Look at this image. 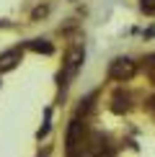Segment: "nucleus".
<instances>
[{
	"label": "nucleus",
	"instance_id": "f257e3e1",
	"mask_svg": "<svg viewBox=\"0 0 155 157\" xmlns=\"http://www.w3.org/2000/svg\"><path fill=\"white\" fill-rule=\"evenodd\" d=\"M134 72H137V67H134V62L127 59V57H116V59L109 64V75H111L114 80H119V82L134 77Z\"/></svg>",
	"mask_w": 155,
	"mask_h": 157
},
{
	"label": "nucleus",
	"instance_id": "f03ea898",
	"mask_svg": "<svg viewBox=\"0 0 155 157\" xmlns=\"http://www.w3.org/2000/svg\"><path fill=\"white\" fill-rule=\"evenodd\" d=\"M80 62H83V47H73V49H70V54H67V62H65V72L60 75V85H62V88H67L70 77L78 72Z\"/></svg>",
	"mask_w": 155,
	"mask_h": 157
},
{
	"label": "nucleus",
	"instance_id": "7ed1b4c3",
	"mask_svg": "<svg viewBox=\"0 0 155 157\" xmlns=\"http://www.w3.org/2000/svg\"><path fill=\"white\" fill-rule=\"evenodd\" d=\"M18 62H21V49H10L5 54H0V72H10Z\"/></svg>",
	"mask_w": 155,
	"mask_h": 157
},
{
	"label": "nucleus",
	"instance_id": "20e7f679",
	"mask_svg": "<svg viewBox=\"0 0 155 157\" xmlns=\"http://www.w3.org/2000/svg\"><path fill=\"white\" fill-rule=\"evenodd\" d=\"M111 108L116 111V113H124V111L129 108V95L121 93V90H119V93H114V106Z\"/></svg>",
	"mask_w": 155,
	"mask_h": 157
},
{
	"label": "nucleus",
	"instance_id": "39448f33",
	"mask_svg": "<svg viewBox=\"0 0 155 157\" xmlns=\"http://www.w3.org/2000/svg\"><path fill=\"white\" fill-rule=\"evenodd\" d=\"M26 47L34 49V52H44V54H52V52H54V47H52L49 41H44V39H34V41H29Z\"/></svg>",
	"mask_w": 155,
	"mask_h": 157
},
{
	"label": "nucleus",
	"instance_id": "423d86ee",
	"mask_svg": "<svg viewBox=\"0 0 155 157\" xmlns=\"http://www.w3.org/2000/svg\"><path fill=\"white\" fill-rule=\"evenodd\" d=\"M145 72H147V77L155 82V54H150V57L145 59Z\"/></svg>",
	"mask_w": 155,
	"mask_h": 157
},
{
	"label": "nucleus",
	"instance_id": "0eeeda50",
	"mask_svg": "<svg viewBox=\"0 0 155 157\" xmlns=\"http://www.w3.org/2000/svg\"><path fill=\"white\" fill-rule=\"evenodd\" d=\"M147 111H150V113H155V95L147 98Z\"/></svg>",
	"mask_w": 155,
	"mask_h": 157
}]
</instances>
